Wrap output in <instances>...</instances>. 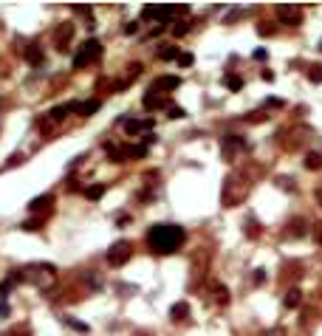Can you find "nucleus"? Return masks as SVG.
Segmentation results:
<instances>
[{"label": "nucleus", "mask_w": 322, "mask_h": 336, "mask_svg": "<svg viewBox=\"0 0 322 336\" xmlns=\"http://www.w3.org/2000/svg\"><path fill=\"white\" fill-rule=\"evenodd\" d=\"M6 314H9V308L3 305V302H0V316H6Z\"/></svg>", "instance_id": "4c0bfd02"}, {"label": "nucleus", "mask_w": 322, "mask_h": 336, "mask_svg": "<svg viewBox=\"0 0 322 336\" xmlns=\"http://www.w3.org/2000/svg\"><path fill=\"white\" fill-rule=\"evenodd\" d=\"M26 59H29V65H43L45 54L40 45H29V48H26Z\"/></svg>", "instance_id": "ddd939ff"}, {"label": "nucleus", "mask_w": 322, "mask_h": 336, "mask_svg": "<svg viewBox=\"0 0 322 336\" xmlns=\"http://www.w3.org/2000/svg\"><path fill=\"white\" fill-rule=\"evenodd\" d=\"M300 300H302L300 288H288L286 297H283V305H286V308H297V305H300Z\"/></svg>", "instance_id": "2eb2a0df"}, {"label": "nucleus", "mask_w": 322, "mask_h": 336, "mask_svg": "<svg viewBox=\"0 0 322 336\" xmlns=\"http://www.w3.org/2000/svg\"><path fill=\"white\" fill-rule=\"evenodd\" d=\"M302 226H305V223H302V221H294V223H288V229H294V232H291V235H294V237H300V235H305V229H302Z\"/></svg>", "instance_id": "bb28decb"}, {"label": "nucleus", "mask_w": 322, "mask_h": 336, "mask_svg": "<svg viewBox=\"0 0 322 336\" xmlns=\"http://www.w3.org/2000/svg\"><path fill=\"white\" fill-rule=\"evenodd\" d=\"M54 119H51V113H45V116H40V119H37V130H40V133H51V127H54Z\"/></svg>", "instance_id": "f3484780"}, {"label": "nucleus", "mask_w": 322, "mask_h": 336, "mask_svg": "<svg viewBox=\"0 0 322 336\" xmlns=\"http://www.w3.org/2000/svg\"><path fill=\"white\" fill-rule=\"evenodd\" d=\"M105 189H107L105 184H93V186H88V189H85V198L88 200H96V198H102V195H105Z\"/></svg>", "instance_id": "a211bd4d"}, {"label": "nucleus", "mask_w": 322, "mask_h": 336, "mask_svg": "<svg viewBox=\"0 0 322 336\" xmlns=\"http://www.w3.org/2000/svg\"><path fill=\"white\" fill-rule=\"evenodd\" d=\"M186 316H189V305H186V302H175V305L170 308V319L172 322H184Z\"/></svg>", "instance_id": "f8f14e48"}, {"label": "nucleus", "mask_w": 322, "mask_h": 336, "mask_svg": "<svg viewBox=\"0 0 322 336\" xmlns=\"http://www.w3.org/2000/svg\"><path fill=\"white\" fill-rule=\"evenodd\" d=\"M305 167H308V170H322V156H319V153H308V156H305Z\"/></svg>", "instance_id": "aec40b11"}, {"label": "nucleus", "mask_w": 322, "mask_h": 336, "mask_svg": "<svg viewBox=\"0 0 322 336\" xmlns=\"http://www.w3.org/2000/svg\"><path fill=\"white\" fill-rule=\"evenodd\" d=\"M142 105L147 107V110H161V107H167V99H161L158 91H147L142 96Z\"/></svg>", "instance_id": "9d476101"}, {"label": "nucleus", "mask_w": 322, "mask_h": 336, "mask_svg": "<svg viewBox=\"0 0 322 336\" xmlns=\"http://www.w3.org/2000/svg\"><path fill=\"white\" fill-rule=\"evenodd\" d=\"M158 59H164V62H170V59H181V51L175 48V45H161V48H158Z\"/></svg>", "instance_id": "4468645a"}, {"label": "nucleus", "mask_w": 322, "mask_h": 336, "mask_svg": "<svg viewBox=\"0 0 322 336\" xmlns=\"http://www.w3.org/2000/svg\"><path fill=\"white\" fill-rule=\"evenodd\" d=\"M130 243L127 240H116L110 249H107V254H105V260H107V265H113V268H122L124 263L130 260Z\"/></svg>", "instance_id": "39448f33"}, {"label": "nucleus", "mask_w": 322, "mask_h": 336, "mask_svg": "<svg viewBox=\"0 0 322 336\" xmlns=\"http://www.w3.org/2000/svg\"><path fill=\"white\" fill-rule=\"evenodd\" d=\"M314 237H316V243L322 246V223H316V226H314Z\"/></svg>", "instance_id": "2f4dec72"}, {"label": "nucleus", "mask_w": 322, "mask_h": 336, "mask_svg": "<svg viewBox=\"0 0 322 336\" xmlns=\"http://www.w3.org/2000/svg\"><path fill=\"white\" fill-rule=\"evenodd\" d=\"M102 43L99 40H88V43H82V48H79V54L74 57V68H85V65L96 62V59L102 57Z\"/></svg>", "instance_id": "20e7f679"}, {"label": "nucleus", "mask_w": 322, "mask_h": 336, "mask_svg": "<svg viewBox=\"0 0 322 336\" xmlns=\"http://www.w3.org/2000/svg\"><path fill=\"white\" fill-rule=\"evenodd\" d=\"M263 280H266V272H263V268H257V272H254V283H263Z\"/></svg>", "instance_id": "473e14b6"}, {"label": "nucleus", "mask_w": 322, "mask_h": 336, "mask_svg": "<svg viewBox=\"0 0 322 336\" xmlns=\"http://www.w3.org/2000/svg\"><path fill=\"white\" fill-rule=\"evenodd\" d=\"M181 85V77H158L153 82V91H175Z\"/></svg>", "instance_id": "9b49d317"}, {"label": "nucleus", "mask_w": 322, "mask_h": 336, "mask_svg": "<svg viewBox=\"0 0 322 336\" xmlns=\"http://www.w3.org/2000/svg\"><path fill=\"white\" fill-rule=\"evenodd\" d=\"M257 31H260V34H274V29L269 26V23H260V26H257Z\"/></svg>", "instance_id": "7c9ffc66"}, {"label": "nucleus", "mask_w": 322, "mask_h": 336, "mask_svg": "<svg viewBox=\"0 0 322 336\" xmlns=\"http://www.w3.org/2000/svg\"><path fill=\"white\" fill-rule=\"evenodd\" d=\"M319 48H322V43H319Z\"/></svg>", "instance_id": "58836bf2"}, {"label": "nucleus", "mask_w": 322, "mask_h": 336, "mask_svg": "<svg viewBox=\"0 0 322 336\" xmlns=\"http://www.w3.org/2000/svg\"><path fill=\"white\" fill-rule=\"evenodd\" d=\"M314 195H316V200H319V207H322V186H316V192H314Z\"/></svg>", "instance_id": "e433bc0d"}, {"label": "nucleus", "mask_w": 322, "mask_h": 336, "mask_svg": "<svg viewBox=\"0 0 322 336\" xmlns=\"http://www.w3.org/2000/svg\"><path fill=\"white\" fill-rule=\"evenodd\" d=\"M186 6H175V3H161V6H147L142 12V20H156V23H175V15H186Z\"/></svg>", "instance_id": "7ed1b4c3"}, {"label": "nucleus", "mask_w": 322, "mask_h": 336, "mask_svg": "<svg viewBox=\"0 0 322 336\" xmlns=\"http://www.w3.org/2000/svg\"><path fill=\"white\" fill-rule=\"evenodd\" d=\"M186 232L175 223H156L147 232V246H150L156 254H175V251L184 246Z\"/></svg>", "instance_id": "f257e3e1"}, {"label": "nucleus", "mask_w": 322, "mask_h": 336, "mask_svg": "<svg viewBox=\"0 0 322 336\" xmlns=\"http://www.w3.org/2000/svg\"><path fill=\"white\" fill-rule=\"evenodd\" d=\"M308 79H311V82H316V85H322V65L319 62L308 68Z\"/></svg>", "instance_id": "4be33fe9"}, {"label": "nucleus", "mask_w": 322, "mask_h": 336, "mask_svg": "<svg viewBox=\"0 0 322 336\" xmlns=\"http://www.w3.org/2000/svg\"><path fill=\"white\" fill-rule=\"evenodd\" d=\"M212 294H215V300L221 302V305H226V302H229V291H226V286H215Z\"/></svg>", "instance_id": "412c9836"}, {"label": "nucleus", "mask_w": 322, "mask_h": 336, "mask_svg": "<svg viewBox=\"0 0 322 336\" xmlns=\"http://www.w3.org/2000/svg\"><path fill=\"white\" fill-rule=\"evenodd\" d=\"M266 57H269V54H266V48H257V51H254V59H266Z\"/></svg>", "instance_id": "f704fd0d"}, {"label": "nucleus", "mask_w": 322, "mask_h": 336, "mask_svg": "<svg viewBox=\"0 0 322 336\" xmlns=\"http://www.w3.org/2000/svg\"><path fill=\"white\" fill-rule=\"evenodd\" d=\"M277 17H280V23H286V26H300L302 23V12H300V6H294V3H277Z\"/></svg>", "instance_id": "423d86ee"}, {"label": "nucleus", "mask_w": 322, "mask_h": 336, "mask_svg": "<svg viewBox=\"0 0 322 336\" xmlns=\"http://www.w3.org/2000/svg\"><path fill=\"white\" fill-rule=\"evenodd\" d=\"M167 110H170V119H184V110H181V107H167Z\"/></svg>", "instance_id": "c85d7f7f"}, {"label": "nucleus", "mask_w": 322, "mask_h": 336, "mask_svg": "<svg viewBox=\"0 0 322 336\" xmlns=\"http://www.w3.org/2000/svg\"><path fill=\"white\" fill-rule=\"evenodd\" d=\"M65 325H71L74 330H82V333H88V325H85V322H79V319H74V316H65Z\"/></svg>", "instance_id": "393cba45"}, {"label": "nucleus", "mask_w": 322, "mask_h": 336, "mask_svg": "<svg viewBox=\"0 0 322 336\" xmlns=\"http://www.w3.org/2000/svg\"><path fill=\"white\" fill-rule=\"evenodd\" d=\"M221 150H223V156H226V158H235V153L246 150V142L240 136H226V139H223V144H221Z\"/></svg>", "instance_id": "6e6552de"}, {"label": "nucleus", "mask_w": 322, "mask_h": 336, "mask_svg": "<svg viewBox=\"0 0 322 336\" xmlns=\"http://www.w3.org/2000/svg\"><path fill=\"white\" fill-rule=\"evenodd\" d=\"M178 65H181V68H189V65H192V54H181Z\"/></svg>", "instance_id": "c756f323"}, {"label": "nucleus", "mask_w": 322, "mask_h": 336, "mask_svg": "<svg viewBox=\"0 0 322 336\" xmlns=\"http://www.w3.org/2000/svg\"><path fill=\"white\" fill-rule=\"evenodd\" d=\"M223 85L229 88V91H240V88H243V79L235 77V74H226V77H223Z\"/></svg>", "instance_id": "6ab92c4d"}, {"label": "nucleus", "mask_w": 322, "mask_h": 336, "mask_svg": "<svg viewBox=\"0 0 322 336\" xmlns=\"http://www.w3.org/2000/svg\"><path fill=\"white\" fill-rule=\"evenodd\" d=\"M96 110H99V102H96V99L85 102V105L79 107V113H82V116H91V113H96Z\"/></svg>", "instance_id": "b1692460"}, {"label": "nucleus", "mask_w": 322, "mask_h": 336, "mask_svg": "<svg viewBox=\"0 0 322 336\" xmlns=\"http://www.w3.org/2000/svg\"><path fill=\"white\" fill-rule=\"evenodd\" d=\"M57 45L59 51H68V45H71V37H74V26L71 23H59V29H57Z\"/></svg>", "instance_id": "1a4fd4ad"}, {"label": "nucleus", "mask_w": 322, "mask_h": 336, "mask_svg": "<svg viewBox=\"0 0 322 336\" xmlns=\"http://www.w3.org/2000/svg\"><path fill=\"white\" fill-rule=\"evenodd\" d=\"M186 31H189V23H186V20H175V23H172V34H175V37H184Z\"/></svg>", "instance_id": "5701e85b"}, {"label": "nucleus", "mask_w": 322, "mask_h": 336, "mask_svg": "<svg viewBox=\"0 0 322 336\" xmlns=\"http://www.w3.org/2000/svg\"><path fill=\"white\" fill-rule=\"evenodd\" d=\"M280 186H286V189H294V181H291V178H280Z\"/></svg>", "instance_id": "72a5a7b5"}, {"label": "nucleus", "mask_w": 322, "mask_h": 336, "mask_svg": "<svg viewBox=\"0 0 322 336\" xmlns=\"http://www.w3.org/2000/svg\"><path fill=\"white\" fill-rule=\"evenodd\" d=\"M127 156H133V158H144V156H147V144H142V147H130Z\"/></svg>", "instance_id": "a878e982"}, {"label": "nucleus", "mask_w": 322, "mask_h": 336, "mask_svg": "<svg viewBox=\"0 0 322 336\" xmlns=\"http://www.w3.org/2000/svg\"><path fill=\"white\" fill-rule=\"evenodd\" d=\"M246 192H249V184H246L240 175H229V178L223 181V192H221L223 207H235V204H240V200L246 198Z\"/></svg>", "instance_id": "f03ea898"}, {"label": "nucleus", "mask_w": 322, "mask_h": 336, "mask_svg": "<svg viewBox=\"0 0 322 336\" xmlns=\"http://www.w3.org/2000/svg\"><path fill=\"white\" fill-rule=\"evenodd\" d=\"M51 204H54V195H40V198H34V200H31V204H29V209H31V212H37V209H45V207H51Z\"/></svg>", "instance_id": "dca6fc26"}, {"label": "nucleus", "mask_w": 322, "mask_h": 336, "mask_svg": "<svg viewBox=\"0 0 322 336\" xmlns=\"http://www.w3.org/2000/svg\"><path fill=\"white\" fill-rule=\"evenodd\" d=\"M136 31H139V23H136V20L124 23V34H136Z\"/></svg>", "instance_id": "cd10ccee"}, {"label": "nucleus", "mask_w": 322, "mask_h": 336, "mask_svg": "<svg viewBox=\"0 0 322 336\" xmlns=\"http://www.w3.org/2000/svg\"><path fill=\"white\" fill-rule=\"evenodd\" d=\"M266 336H286V333H283V330H280V328H274V330H269V333H266Z\"/></svg>", "instance_id": "c9c22d12"}, {"label": "nucleus", "mask_w": 322, "mask_h": 336, "mask_svg": "<svg viewBox=\"0 0 322 336\" xmlns=\"http://www.w3.org/2000/svg\"><path fill=\"white\" fill-rule=\"evenodd\" d=\"M119 124L127 130L130 136H139V133H144V130H153V119H142V122H139V119H124V116H122Z\"/></svg>", "instance_id": "0eeeda50"}]
</instances>
